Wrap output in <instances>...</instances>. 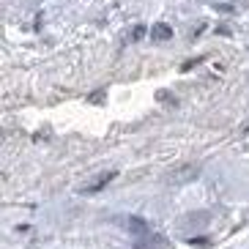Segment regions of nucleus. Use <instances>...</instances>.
<instances>
[{"mask_svg":"<svg viewBox=\"0 0 249 249\" xmlns=\"http://www.w3.org/2000/svg\"><path fill=\"white\" fill-rule=\"evenodd\" d=\"M151 38L154 41H167V38H173V28L164 22H156L154 28H151Z\"/></svg>","mask_w":249,"mask_h":249,"instance_id":"nucleus-3","label":"nucleus"},{"mask_svg":"<svg viewBox=\"0 0 249 249\" xmlns=\"http://www.w3.org/2000/svg\"><path fill=\"white\" fill-rule=\"evenodd\" d=\"M112 178H115V173H107V176H102V178H99L96 183L85 186V195H96V192H99V189H104V186H107V183H110Z\"/></svg>","mask_w":249,"mask_h":249,"instance_id":"nucleus-4","label":"nucleus"},{"mask_svg":"<svg viewBox=\"0 0 249 249\" xmlns=\"http://www.w3.org/2000/svg\"><path fill=\"white\" fill-rule=\"evenodd\" d=\"M126 227L132 230L134 238H145V235H151V227H148V222L140 219V216H129V219H126Z\"/></svg>","mask_w":249,"mask_h":249,"instance_id":"nucleus-1","label":"nucleus"},{"mask_svg":"<svg viewBox=\"0 0 249 249\" xmlns=\"http://www.w3.org/2000/svg\"><path fill=\"white\" fill-rule=\"evenodd\" d=\"M208 222H211V213L208 211H195L183 219V227H186V230H195V227H205Z\"/></svg>","mask_w":249,"mask_h":249,"instance_id":"nucleus-2","label":"nucleus"}]
</instances>
